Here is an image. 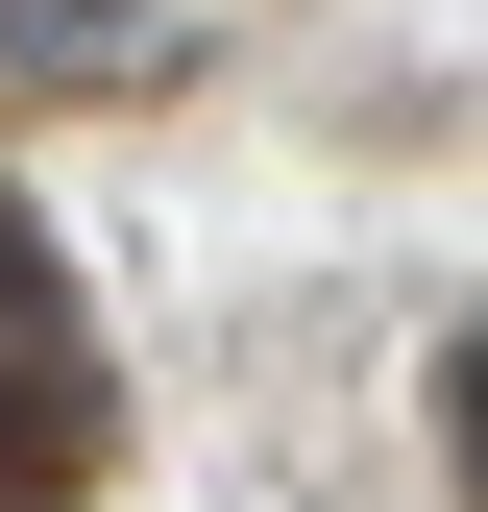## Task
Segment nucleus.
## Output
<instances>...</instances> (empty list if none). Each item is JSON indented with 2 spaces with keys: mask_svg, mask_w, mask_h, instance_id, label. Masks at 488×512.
<instances>
[{
  "mask_svg": "<svg viewBox=\"0 0 488 512\" xmlns=\"http://www.w3.org/2000/svg\"><path fill=\"white\" fill-rule=\"evenodd\" d=\"M440 439H464V512H488V317L440 342Z\"/></svg>",
  "mask_w": 488,
  "mask_h": 512,
  "instance_id": "nucleus-2",
  "label": "nucleus"
},
{
  "mask_svg": "<svg viewBox=\"0 0 488 512\" xmlns=\"http://www.w3.org/2000/svg\"><path fill=\"white\" fill-rule=\"evenodd\" d=\"M0 464H98V317H74V269H49L25 171H0Z\"/></svg>",
  "mask_w": 488,
  "mask_h": 512,
  "instance_id": "nucleus-1",
  "label": "nucleus"
}]
</instances>
